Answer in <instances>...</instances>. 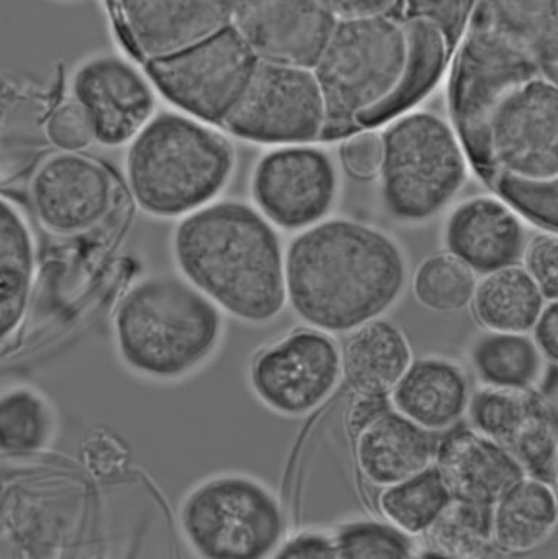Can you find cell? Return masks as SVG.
<instances>
[{"label":"cell","instance_id":"6da1fadb","mask_svg":"<svg viewBox=\"0 0 558 559\" xmlns=\"http://www.w3.org/2000/svg\"><path fill=\"white\" fill-rule=\"evenodd\" d=\"M287 301L310 328L349 334L393 310L408 282L402 246L371 224L323 219L285 250Z\"/></svg>","mask_w":558,"mask_h":559},{"label":"cell","instance_id":"7a4b0ae2","mask_svg":"<svg viewBox=\"0 0 558 559\" xmlns=\"http://www.w3.org/2000/svg\"><path fill=\"white\" fill-rule=\"evenodd\" d=\"M183 278L228 316L262 325L287 306L285 250L274 224L245 202H211L174 236Z\"/></svg>","mask_w":558,"mask_h":559},{"label":"cell","instance_id":"3957f363","mask_svg":"<svg viewBox=\"0 0 558 559\" xmlns=\"http://www.w3.org/2000/svg\"><path fill=\"white\" fill-rule=\"evenodd\" d=\"M223 330L222 310L183 276L138 282L114 314L121 362L153 381L191 376L217 352Z\"/></svg>","mask_w":558,"mask_h":559},{"label":"cell","instance_id":"277c9868","mask_svg":"<svg viewBox=\"0 0 558 559\" xmlns=\"http://www.w3.org/2000/svg\"><path fill=\"white\" fill-rule=\"evenodd\" d=\"M235 152L195 118L165 112L131 141L127 179L140 209L156 217L189 215L230 182Z\"/></svg>","mask_w":558,"mask_h":559},{"label":"cell","instance_id":"5b68a950","mask_svg":"<svg viewBox=\"0 0 558 559\" xmlns=\"http://www.w3.org/2000/svg\"><path fill=\"white\" fill-rule=\"evenodd\" d=\"M406 59L403 22L385 13L337 20L313 68L327 104L323 138L340 139L358 131L359 117L394 91Z\"/></svg>","mask_w":558,"mask_h":559},{"label":"cell","instance_id":"8992f818","mask_svg":"<svg viewBox=\"0 0 558 559\" xmlns=\"http://www.w3.org/2000/svg\"><path fill=\"white\" fill-rule=\"evenodd\" d=\"M382 201L391 217L424 223L446 210L467 180L468 156L452 126L435 114L406 112L384 133Z\"/></svg>","mask_w":558,"mask_h":559},{"label":"cell","instance_id":"52a82bcc","mask_svg":"<svg viewBox=\"0 0 558 559\" xmlns=\"http://www.w3.org/2000/svg\"><path fill=\"white\" fill-rule=\"evenodd\" d=\"M542 74L537 61L504 38L473 8L456 51L450 81L452 129L468 160L487 180L496 176L490 156V126L511 92Z\"/></svg>","mask_w":558,"mask_h":559},{"label":"cell","instance_id":"ba28073f","mask_svg":"<svg viewBox=\"0 0 558 559\" xmlns=\"http://www.w3.org/2000/svg\"><path fill=\"white\" fill-rule=\"evenodd\" d=\"M179 525L189 548L204 558L275 557L285 540L280 500L246 475H222L192 488Z\"/></svg>","mask_w":558,"mask_h":559},{"label":"cell","instance_id":"9c48e42d","mask_svg":"<svg viewBox=\"0 0 558 559\" xmlns=\"http://www.w3.org/2000/svg\"><path fill=\"white\" fill-rule=\"evenodd\" d=\"M259 56L235 25L164 59L146 61L156 90L189 117L222 126L244 98Z\"/></svg>","mask_w":558,"mask_h":559},{"label":"cell","instance_id":"30bf717a","mask_svg":"<svg viewBox=\"0 0 558 559\" xmlns=\"http://www.w3.org/2000/svg\"><path fill=\"white\" fill-rule=\"evenodd\" d=\"M327 120L313 69L261 60L223 129L252 143L298 145L322 139Z\"/></svg>","mask_w":558,"mask_h":559},{"label":"cell","instance_id":"8fae6325","mask_svg":"<svg viewBox=\"0 0 558 559\" xmlns=\"http://www.w3.org/2000/svg\"><path fill=\"white\" fill-rule=\"evenodd\" d=\"M344 380L342 347L333 334L293 330L253 356L249 385L276 415L301 417L322 407Z\"/></svg>","mask_w":558,"mask_h":559},{"label":"cell","instance_id":"7c38bea8","mask_svg":"<svg viewBox=\"0 0 558 559\" xmlns=\"http://www.w3.org/2000/svg\"><path fill=\"white\" fill-rule=\"evenodd\" d=\"M336 167L323 150L284 145L258 162L252 197L275 227L302 231L327 219L337 197Z\"/></svg>","mask_w":558,"mask_h":559},{"label":"cell","instance_id":"4fadbf2b","mask_svg":"<svg viewBox=\"0 0 558 559\" xmlns=\"http://www.w3.org/2000/svg\"><path fill=\"white\" fill-rule=\"evenodd\" d=\"M496 175L558 176V85L538 74L511 92L490 126Z\"/></svg>","mask_w":558,"mask_h":559},{"label":"cell","instance_id":"5bb4252c","mask_svg":"<svg viewBox=\"0 0 558 559\" xmlns=\"http://www.w3.org/2000/svg\"><path fill=\"white\" fill-rule=\"evenodd\" d=\"M336 22L322 0H233V25L275 63L313 69Z\"/></svg>","mask_w":558,"mask_h":559},{"label":"cell","instance_id":"9a60e30c","mask_svg":"<svg viewBox=\"0 0 558 559\" xmlns=\"http://www.w3.org/2000/svg\"><path fill=\"white\" fill-rule=\"evenodd\" d=\"M74 100L85 108L96 141L121 145L133 141L153 120L156 98L151 82L129 61L99 56L85 61L73 74Z\"/></svg>","mask_w":558,"mask_h":559},{"label":"cell","instance_id":"2e32d148","mask_svg":"<svg viewBox=\"0 0 558 559\" xmlns=\"http://www.w3.org/2000/svg\"><path fill=\"white\" fill-rule=\"evenodd\" d=\"M39 223L55 235L70 236L98 226L114 204L111 175L78 153L47 158L31 182Z\"/></svg>","mask_w":558,"mask_h":559},{"label":"cell","instance_id":"e0dca14e","mask_svg":"<svg viewBox=\"0 0 558 559\" xmlns=\"http://www.w3.org/2000/svg\"><path fill=\"white\" fill-rule=\"evenodd\" d=\"M122 33L144 60L164 59L233 25V0H112Z\"/></svg>","mask_w":558,"mask_h":559},{"label":"cell","instance_id":"ac0fdd59","mask_svg":"<svg viewBox=\"0 0 558 559\" xmlns=\"http://www.w3.org/2000/svg\"><path fill=\"white\" fill-rule=\"evenodd\" d=\"M447 252L477 275L520 265L529 239L520 214L502 198H470L456 206L443 230Z\"/></svg>","mask_w":558,"mask_h":559},{"label":"cell","instance_id":"d6986e66","mask_svg":"<svg viewBox=\"0 0 558 559\" xmlns=\"http://www.w3.org/2000/svg\"><path fill=\"white\" fill-rule=\"evenodd\" d=\"M434 465L452 499L483 506H494L526 475L508 448L472 426L459 425L441 435Z\"/></svg>","mask_w":558,"mask_h":559},{"label":"cell","instance_id":"ffe728a7","mask_svg":"<svg viewBox=\"0 0 558 559\" xmlns=\"http://www.w3.org/2000/svg\"><path fill=\"white\" fill-rule=\"evenodd\" d=\"M354 438L355 460L363 478L373 487L384 488L432 466L441 435L393 407Z\"/></svg>","mask_w":558,"mask_h":559},{"label":"cell","instance_id":"44dd1931","mask_svg":"<svg viewBox=\"0 0 558 559\" xmlns=\"http://www.w3.org/2000/svg\"><path fill=\"white\" fill-rule=\"evenodd\" d=\"M472 394L468 373L460 364L425 356L413 360L390 399L395 411L442 435L467 416Z\"/></svg>","mask_w":558,"mask_h":559},{"label":"cell","instance_id":"7402d4cb","mask_svg":"<svg viewBox=\"0 0 558 559\" xmlns=\"http://www.w3.org/2000/svg\"><path fill=\"white\" fill-rule=\"evenodd\" d=\"M413 360L406 334L384 317L351 332L342 347L344 380L354 394L390 395Z\"/></svg>","mask_w":558,"mask_h":559},{"label":"cell","instance_id":"603a6c76","mask_svg":"<svg viewBox=\"0 0 558 559\" xmlns=\"http://www.w3.org/2000/svg\"><path fill=\"white\" fill-rule=\"evenodd\" d=\"M558 526V495L551 483L525 475L494 504L496 552L520 556L543 547Z\"/></svg>","mask_w":558,"mask_h":559},{"label":"cell","instance_id":"cb8c5ba5","mask_svg":"<svg viewBox=\"0 0 558 559\" xmlns=\"http://www.w3.org/2000/svg\"><path fill=\"white\" fill-rule=\"evenodd\" d=\"M403 25L407 59L402 76L380 105L359 117V129H373L408 112L434 90L446 69L451 47L442 31L419 17L404 20Z\"/></svg>","mask_w":558,"mask_h":559},{"label":"cell","instance_id":"d4e9b609","mask_svg":"<svg viewBox=\"0 0 558 559\" xmlns=\"http://www.w3.org/2000/svg\"><path fill=\"white\" fill-rule=\"evenodd\" d=\"M546 304L542 289L520 263L483 275L472 310L477 323L489 332L530 333Z\"/></svg>","mask_w":558,"mask_h":559},{"label":"cell","instance_id":"484cf974","mask_svg":"<svg viewBox=\"0 0 558 559\" xmlns=\"http://www.w3.org/2000/svg\"><path fill=\"white\" fill-rule=\"evenodd\" d=\"M468 362L480 385L533 391L543 380L547 360L529 333L486 330L470 346Z\"/></svg>","mask_w":558,"mask_h":559},{"label":"cell","instance_id":"4316f807","mask_svg":"<svg viewBox=\"0 0 558 559\" xmlns=\"http://www.w3.org/2000/svg\"><path fill=\"white\" fill-rule=\"evenodd\" d=\"M35 276L33 233L12 202L0 213V325L2 341L20 329L28 307Z\"/></svg>","mask_w":558,"mask_h":559},{"label":"cell","instance_id":"83f0119b","mask_svg":"<svg viewBox=\"0 0 558 559\" xmlns=\"http://www.w3.org/2000/svg\"><path fill=\"white\" fill-rule=\"evenodd\" d=\"M474 9L542 72L558 68V0H477Z\"/></svg>","mask_w":558,"mask_h":559},{"label":"cell","instance_id":"f1b7e54d","mask_svg":"<svg viewBox=\"0 0 558 559\" xmlns=\"http://www.w3.org/2000/svg\"><path fill=\"white\" fill-rule=\"evenodd\" d=\"M452 496L435 465L403 481L381 488L377 504L382 519L407 535H425L452 503Z\"/></svg>","mask_w":558,"mask_h":559},{"label":"cell","instance_id":"f546056e","mask_svg":"<svg viewBox=\"0 0 558 559\" xmlns=\"http://www.w3.org/2000/svg\"><path fill=\"white\" fill-rule=\"evenodd\" d=\"M434 556L483 558L496 552L494 506L452 500L441 518L425 534Z\"/></svg>","mask_w":558,"mask_h":559},{"label":"cell","instance_id":"4dcf8cb0","mask_svg":"<svg viewBox=\"0 0 558 559\" xmlns=\"http://www.w3.org/2000/svg\"><path fill=\"white\" fill-rule=\"evenodd\" d=\"M55 431L46 399L34 390H9L0 403V444L3 455L24 457L43 451Z\"/></svg>","mask_w":558,"mask_h":559},{"label":"cell","instance_id":"1f68e13d","mask_svg":"<svg viewBox=\"0 0 558 559\" xmlns=\"http://www.w3.org/2000/svg\"><path fill=\"white\" fill-rule=\"evenodd\" d=\"M477 274L450 252L432 254L416 267L412 290L416 301L438 314H455L472 307Z\"/></svg>","mask_w":558,"mask_h":559},{"label":"cell","instance_id":"d6a6232c","mask_svg":"<svg viewBox=\"0 0 558 559\" xmlns=\"http://www.w3.org/2000/svg\"><path fill=\"white\" fill-rule=\"evenodd\" d=\"M537 399L534 390L512 391L480 385L473 391L465 419L474 430L508 448Z\"/></svg>","mask_w":558,"mask_h":559},{"label":"cell","instance_id":"836d02e7","mask_svg":"<svg viewBox=\"0 0 558 559\" xmlns=\"http://www.w3.org/2000/svg\"><path fill=\"white\" fill-rule=\"evenodd\" d=\"M508 449L526 475L556 484L558 417L539 395Z\"/></svg>","mask_w":558,"mask_h":559},{"label":"cell","instance_id":"e575fe53","mask_svg":"<svg viewBox=\"0 0 558 559\" xmlns=\"http://www.w3.org/2000/svg\"><path fill=\"white\" fill-rule=\"evenodd\" d=\"M337 558H413L417 556L415 538L393 523L358 519L337 526L333 532Z\"/></svg>","mask_w":558,"mask_h":559},{"label":"cell","instance_id":"d590c367","mask_svg":"<svg viewBox=\"0 0 558 559\" xmlns=\"http://www.w3.org/2000/svg\"><path fill=\"white\" fill-rule=\"evenodd\" d=\"M490 183L520 217L558 235V176L531 179L498 174Z\"/></svg>","mask_w":558,"mask_h":559},{"label":"cell","instance_id":"8d00e7d4","mask_svg":"<svg viewBox=\"0 0 558 559\" xmlns=\"http://www.w3.org/2000/svg\"><path fill=\"white\" fill-rule=\"evenodd\" d=\"M46 134L64 153H78L96 141L94 124L78 100L60 105L48 117Z\"/></svg>","mask_w":558,"mask_h":559},{"label":"cell","instance_id":"74e56055","mask_svg":"<svg viewBox=\"0 0 558 559\" xmlns=\"http://www.w3.org/2000/svg\"><path fill=\"white\" fill-rule=\"evenodd\" d=\"M473 0H406L404 16L419 17L438 26L446 35L450 47L463 34L468 15H472Z\"/></svg>","mask_w":558,"mask_h":559},{"label":"cell","instance_id":"f35d334b","mask_svg":"<svg viewBox=\"0 0 558 559\" xmlns=\"http://www.w3.org/2000/svg\"><path fill=\"white\" fill-rule=\"evenodd\" d=\"M522 263L547 301L558 299L557 233L547 231L529 240Z\"/></svg>","mask_w":558,"mask_h":559},{"label":"cell","instance_id":"ab89813d","mask_svg":"<svg viewBox=\"0 0 558 559\" xmlns=\"http://www.w3.org/2000/svg\"><path fill=\"white\" fill-rule=\"evenodd\" d=\"M384 158V139L372 129H359L342 144V160L348 174L357 179L380 175Z\"/></svg>","mask_w":558,"mask_h":559},{"label":"cell","instance_id":"60d3db41","mask_svg":"<svg viewBox=\"0 0 558 559\" xmlns=\"http://www.w3.org/2000/svg\"><path fill=\"white\" fill-rule=\"evenodd\" d=\"M276 558H337L333 534L320 531H305L285 539Z\"/></svg>","mask_w":558,"mask_h":559},{"label":"cell","instance_id":"b9f144b4","mask_svg":"<svg viewBox=\"0 0 558 559\" xmlns=\"http://www.w3.org/2000/svg\"><path fill=\"white\" fill-rule=\"evenodd\" d=\"M348 408V427L354 436L366 429L378 417L393 408L390 395L354 394Z\"/></svg>","mask_w":558,"mask_h":559},{"label":"cell","instance_id":"7bdbcfd3","mask_svg":"<svg viewBox=\"0 0 558 559\" xmlns=\"http://www.w3.org/2000/svg\"><path fill=\"white\" fill-rule=\"evenodd\" d=\"M87 468L98 475H108L117 471L124 461V451L116 440L107 436L92 439L85 449Z\"/></svg>","mask_w":558,"mask_h":559},{"label":"cell","instance_id":"ee69618b","mask_svg":"<svg viewBox=\"0 0 558 559\" xmlns=\"http://www.w3.org/2000/svg\"><path fill=\"white\" fill-rule=\"evenodd\" d=\"M533 337L544 359L558 367V299L547 301L534 325Z\"/></svg>","mask_w":558,"mask_h":559},{"label":"cell","instance_id":"f6af8a7d","mask_svg":"<svg viewBox=\"0 0 558 559\" xmlns=\"http://www.w3.org/2000/svg\"><path fill=\"white\" fill-rule=\"evenodd\" d=\"M329 11L342 17L380 15L394 7L399 0H322Z\"/></svg>","mask_w":558,"mask_h":559},{"label":"cell","instance_id":"bcb514c9","mask_svg":"<svg viewBox=\"0 0 558 559\" xmlns=\"http://www.w3.org/2000/svg\"><path fill=\"white\" fill-rule=\"evenodd\" d=\"M542 74L558 85V68L544 69Z\"/></svg>","mask_w":558,"mask_h":559},{"label":"cell","instance_id":"7dc6e473","mask_svg":"<svg viewBox=\"0 0 558 559\" xmlns=\"http://www.w3.org/2000/svg\"><path fill=\"white\" fill-rule=\"evenodd\" d=\"M556 484L558 486V460H557V469H556Z\"/></svg>","mask_w":558,"mask_h":559},{"label":"cell","instance_id":"c3c4849f","mask_svg":"<svg viewBox=\"0 0 558 559\" xmlns=\"http://www.w3.org/2000/svg\"><path fill=\"white\" fill-rule=\"evenodd\" d=\"M107 2H108L109 4H111L112 0H107Z\"/></svg>","mask_w":558,"mask_h":559}]
</instances>
